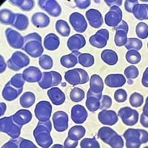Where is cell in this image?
I'll return each mask as SVG.
<instances>
[{
    "instance_id": "cell-1",
    "label": "cell",
    "mask_w": 148,
    "mask_h": 148,
    "mask_svg": "<svg viewBox=\"0 0 148 148\" xmlns=\"http://www.w3.org/2000/svg\"><path fill=\"white\" fill-rule=\"evenodd\" d=\"M52 124L50 120L39 121L34 130V136L37 145L41 147L47 148L52 145L53 139L51 136Z\"/></svg>"
},
{
    "instance_id": "cell-2",
    "label": "cell",
    "mask_w": 148,
    "mask_h": 148,
    "mask_svg": "<svg viewBox=\"0 0 148 148\" xmlns=\"http://www.w3.org/2000/svg\"><path fill=\"white\" fill-rule=\"evenodd\" d=\"M24 40L25 42L22 50L31 57H40L44 51L41 36L37 33H31L24 37Z\"/></svg>"
},
{
    "instance_id": "cell-3",
    "label": "cell",
    "mask_w": 148,
    "mask_h": 148,
    "mask_svg": "<svg viewBox=\"0 0 148 148\" xmlns=\"http://www.w3.org/2000/svg\"><path fill=\"white\" fill-rule=\"evenodd\" d=\"M123 136L126 140L127 148H138L148 141V133L142 129L129 128L125 130Z\"/></svg>"
},
{
    "instance_id": "cell-4",
    "label": "cell",
    "mask_w": 148,
    "mask_h": 148,
    "mask_svg": "<svg viewBox=\"0 0 148 148\" xmlns=\"http://www.w3.org/2000/svg\"><path fill=\"white\" fill-rule=\"evenodd\" d=\"M64 79L68 84L73 86L84 84L89 81L88 73L81 68H74L65 72Z\"/></svg>"
},
{
    "instance_id": "cell-5",
    "label": "cell",
    "mask_w": 148,
    "mask_h": 148,
    "mask_svg": "<svg viewBox=\"0 0 148 148\" xmlns=\"http://www.w3.org/2000/svg\"><path fill=\"white\" fill-rule=\"evenodd\" d=\"M22 126L18 125L14 121L13 117H3L0 119V130L6 133L13 138H18L20 136Z\"/></svg>"
},
{
    "instance_id": "cell-6",
    "label": "cell",
    "mask_w": 148,
    "mask_h": 148,
    "mask_svg": "<svg viewBox=\"0 0 148 148\" xmlns=\"http://www.w3.org/2000/svg\"><path fill=\"white\" fill-rule=\"evenodd\" d=\"M30 64V59L25 53L21 51H16L12 54L11 57L8 60L7 64L9 69L18 71L27 67Z\"/></svg>"
},
{
    "instance_id": "cell-7",
    "label": "cell",
    "mask_w": 148,
    "mask_h": 148,
    "mask_svg": "<svg viewBox=\"0 0 148 148\" xmlns=\"http://www.w3.org/2000/svg\"><path fill=\"white\" fill-rule=\"evenodd\" d=\"M62 76L56 71H49L42 73V78L38 82L39 86L42 89H47L54 86H58L62 82Z\"/></svg>"
},
{
    "instance_id": "cell-8",
    "label": "cell",
    "mask_w": 148,
    "mask_h": 148,
    "mask_svg": "<svg viewBox=\"0 0 148 148\" xmlns=\"http://www.w3.org/2000/svg\"><path fill=\"white\" fill-rule=\"evenodd\" d=\"M118 116L121 118L122 122L127 126H133L138 121L139 114L138 111L129 107H124L119 110Z\"/></svg>"
},
{
    "instance_id": "cell-9",
    "label": "cell",
    "mask_w": 148,
    "mask_h": 148,
    "mask_svg": "<svg viewBox=\"0 0 148 148\" xmlns=\"http://www.w3.org/2000/svg\"><path fill=\"white\" fill-rule=\"evenodd\" d=\"M34 113L39 121H47L51 119L52 106L49 101H41L36 106Z\"/></svg>"
},
{
    "instance_id": "cell-10",
    "label": "cell",
    "mask_w": 148,
    "mask_h": 148,
    "mask_svg": "<svg viewBox=\"0 0 148 148\" xmlns=\"http://www.w3.org/2000/svg\"><path fill=\"white\" fill-rule=\"evenodd\" d=\"M116 34L114 37V42L116 46H125L127 39V34L129 26L125 21L121 20V22L115 27Z\"/></svg>"
},
{
    "instance_id": "cell-11",
    "label": "cell",
    "mask_w": 148,
    "mask_h": 148,
    "mask_svg": "<svg viewBox=\"0 0 148 148\" xmlns=\"http://www.w3.org/2000/svg\"><path fill=\"white\" fill-rule=\"evenodd\" d=\"M5 35L9 45L14 49L22 48L24 45V37L16 30L8 27L5 30Z\"/></svg>"
},
{
    "instance_id": "cell-12",
    "label": "cell",
    "mask_w": 148,
    "mask_h": 148,
    "mask_svg": "<svg viewBox=\"0 0 148 148\" xmlns=\"http://www.w3.org/2000/svg\"><path fill=\"white\" fill-rule=\"evenodd\" d=\"M38 5L53 17H58L62 14V8L55 0H39Z\"/></svg>"
},
{
    "instance_id": "cell-13",
    "label": "cell",
    "mask_w": 148,
    "mask_h": 148,
    "mask_svg": "<svg viewBox=\"0 0 148 148\" xmlns=\"http://www.w3.org/2000/svg\"><path fill=\"white\" fill-rule=\"evenodd\" d=\"M109 39V31L107 29H101L98 30L96 34L90 37V44L95 47L101 49L107 45Z\"/></svg>"
},
{
    "instance_id": "cell-14",
    "label": "cell",
    "mask_w": 148,
    "mask_h": 148,
    "mask_svg": "<svg viewBox=\"0 0 148 148\" xmlns=\"http://www.w3.org/2000/svg\"><path fill=\"white\" fill-rule=\"evenodd\" d=\"M53 122L55 130L57 132H64L68 128L69 118L64 111H56L53 115Z\"/></svg>"
},
{
    "instance_id": "cell-15",
    "label": "cell",
    "mask_w": 148,
    "mask_h": 148,
    "mask_svg": "<svg viewBox=\"0 0 148 148\" xmlns=\"http://www.w3.org/2000/svg\"><path fill=\"white\" fill-rule=\"evenodd\" d=\"M69 22L74 30L77 33H84L88 28V23L85 18L78 12H74L70 15Z\"/></svg>"
},
{
    "instance_id": "cell-16",
    "label": "cell",
    "mask_w": 148,
    "mask_h": 148,
    "mask_svg": "<svg viewBox=\"0 0 148 148\" xmlns=\"http://www.w3.org/2000/svg\"><path fill=\"white\" fill-rule=\"evenodd\" d=\"M122 20V11L119 7H111L104 16V22L110 27H116Z\"/></svg>"
},
{
    "instance_id": "cell-17",
    "label": "cell",
    "mask_w": 148,
    "mask_h": 148,
    "mask_svg": "<svg viewBox=\"0 0 148 148\" xmlns=\"http://www.w3.org/2000/svg\"><path fill=\"white\" fill-rule=\"evenodd\" d=\"M99 121L104 125L113 126L118 122V115L114 110H102L98 115Z\"/></svg>"
},
{
    "instance_id": "cell-18",
    "label": "cell",
    "mask_w": 148,
    "mask_h": 148,
    "mask_svg": "<svg viewBox=\"0 0 148 148\" xmlns=\"http://www.w3.org/2000/svg\"><path fill=\"white\" fill-rule=\"evenodd\" d=\"M22 90H23V88H16L10 83V82H8L7 84H5L3 90H2V97H3L4 99L8 101H14L22 93Z\"/></svg>"
},
{
    "instance_id": "cell-19",
    "label": "cell",
    "mask_w": 148,
    "mask_h": 148,
    "mask_svg": "<svg viewBox=\"0 0 148 148\" xmlns=\"http://www.w3.org/2000/svg\"><path fill=\"white\" fill-rule=\"evenodd\" d=\"M86 18L91 27L99 28L103 24V17L99 10L94 8L89 9L86 11Z\"/></svg>"
},
{
    "instance_id": "cell-20",
    "label": "cell",
    "mask_w": 148,
    "mask_h": 148,
    "mask_svg": "<svg viewBox=\"0 0 148 148\" xmlns=\"http://www.w3.org/2000/svg\"><path fill=\"white\" fill-rule=\"evenodd\" d=\"M88 113L84 107L80 104L74 105L71 109V119L76 124H82L88 119Z\"/></svg>"
},
{
    "instance_id": "cell-21",
    "label": "cell",
    "mask_w": 148,
    "mask_h": 148,
    "mask_svg": "<svg viewBox=\"0 0 148 148\" xmlns=\"http://www.w3.org/2000/svg\"><path fill=\"white\" fill-rule=\"evenodd\" d=\"M102 96V93L95 94L90 90H88L87 92V100H86V107L90 112L94 113L100 108V100Z\"/></svg>"
},
{
    "instance_id": "cell-22",
    "label": "cell",
    "mask_w": 148,
    "mask_h": 148,
    "mask_svg": "<svg viewBox=\"0 0 148 148\" xmlns=\"http://www.w3.org/2000/svg\"><path fill=\"white\" fill-rule=\"evenodd\" d=\"M86 45V40L84 36L82 34H76L73 35L68 39L67 42V45L70 51L74 52L78 51L82 47H84Z\"/></svg>"
},
{
    "instance_id": "cell-23",
    "label": "cell",
    "mask_w": 148,
    "mask_h": 148,
    "mask_svg": "<svg viewBox=\"0 0 148 148\" xmlns=\"http://www.w3.org/2000/svg\"><path fill=\"white\" fill-rule=\"evenodd\" d=\"M42 73L40 70L35 66H30V67L26 68L22 73L25 82L30 83L39 82L42 78Z\"/></svg>"
},
{
    "instance_id": "cell-24",
    "label": "cell",
    "mask_w": 148,
    "mask_h": 148,
    "mask_svg": "<svg viewBox=\"0 0 148 148\" xmlns=\"http://www.w3.org/2000/svg\"><path fill=\"white\" fill-rule=\"evenodd\" d=\"M37 147L32 141L23 138H16L10 139L5 143L2 148H36Z\"/></svg>"
},
{
    "instance_id": "cell-25",
    "label": "cell",
    "mask_w": 148,
    "mask_h": 148,
    "mask_svg": "<svg viewBox=\"0 0 148 148\" xmlns=\"http://www.w3.org/2000/svg\"><path fill=\"white\" fill-rule=\"evenodd\" d=\"M104 83L110 88H119L126 83V79L122 74H110L104 79Z\"/></svg>"
},
{
    "instance_id": "cell-26",
    "label": "cell",
    "mask_w": 148,
    "mask_h": 148,
    "mask_svg": "<svg viewBox=\"0 0 148 148\" xmlns=\"http://www.w3.org/2000/svg\"><path fill=\"white\" fill-rule=\"evenodd\" d=\"M47 96L55 105H61L65 101V94L57 87L51 88L47 91Z\"/></svg>"
},
{
    "instance_id": "cell-27",
    "label": "cell",
    "mask_w": 148,
    "mask_h": 148,
    "mask_svg": "<svg viewBox=\"0 0 148 148\" xmlns=\"http://www.w3.org/2000/svg\"><path fill=\"white\" fill-rule=\"evenodd\" d=\"M50 18L42 12L35 13L31 17V22L37 28H45L50 25Z\"/></svg>"
},
{
    "instance_id": "cell-28",
    "label": "cell",
    "mask_w": 148,
    "mask_h": 148,
    "mask_svg": "<svg viewBox=\"0 0 148 148\" xmlns=\"http://www.w3.org/2000/svg\"><path fill=\"white\" fill-rule=\"evenodd\" d=\"M13 119L18 125L23 126V125L28 124L32 119V113L28 110H19L16 113L12 116Z\"/></svg>"
},
{
    "instance_id": "cell-29",
    "label": "cell",
    "mask_w": 148,
    "mask_h": 148,
    "mask_svg": "<svg viewBox=\"0 0 148 148\" xmlns=\"http://www.w3.org/2000/svg\"><path fill=\"white\" fill-rule=\"evenodd\" d=\"M90 90L95 94L102 93L104 90V82L101 76L98 74L92 75L90 79Z\"/></svg>"
},
{
    "instance_id": "cell-30",
    "label": "cell",
    "mask_w": 148,
    "mask_h": 148,
    "mask_svg": "<svg viewBox=\"0 0 148 148\" xmlns=\"http://www.w3.org/2000/svg\"><path fill=\"white\" fill-rule=\"evenodd\" d=\"M80 53L79 51H74L71 53L64 55L60 59V64L66 68H72L78 63V56Z\"/></svg>"
},
{
    "instance_id": "cell-31",
    "label": "cell",
    "mask_w": 148,
    "mask_h": 148,
    "mask_svg": "<svg viewBox=\"0 0 148 148\" xmlns=\"http://www.w3.org/2000/svg\"><path fill=\"white\" fill-rule=\"evenodd\" d=\"M60 45L59 38L55 34H48L45 38L44 46L45 48L49 51H56Z\"/></svg>"
},
{
    "instance_id": "cell-32",
    "label": "cell",
    "mask_w": 148,
    "mask_h": 148,
    "mask_svg": "<svg viewBox=\"0 0 148 148\" xmlns=\"http://www.w3.org/2000/svg\"><path fill=\"white\" fill-rule=\"evenodd\" d=\"M132 14L140 21L147 20L148 18V5L147 4H137L133 7Z\"/></svg>"
},
{
    "instance_id": "cell-33",
    "label": "cell",
    "mask_w": 148,
    "mask_h": 148,
    "mask_svg": "<svg viewBox=\"0 0 148 148\" xmlns=\"http://www.w3.org/2000/svg\"><path fill=\"white\" fill-rule=\"evenodd\" d=\"M11 25L21 31L27 30L29 26L28 17L25 14H15V18Z\"/></svg>"
},
{
    "instance_id": "cell-34",
    "label": "cell",
    "mask_w": 148,
    "mask_h": 148,
    "mask_svg": "<svg viewBox=\"0 0 148 148\" xmlns=\"http://www.w3.org/2000/svg\"><path fill=\"white\" fill-rule=\"evenodd\" d=\"M101 59L106 64L113 66L118 62L119 58L116 51L110 50V49H106L101 52Z\"/></svg>"
},
{
    "instance_id": "cell-35",
    "label": "cell",
    "mask_w": 148,
    "mask_h": 148,
    "mask_svg": "<svg viewBox=\"0 0 148 148\" xmlns=\"http://www.w3.org/2000/svg\"><path fill=\"white\" fill-rule=\"evenodd\" d=\"M85 133L86 130L84 127L81 126V125H76V126L72 127L69 130L67 137L72 140L79 141V139H81L84 137Z\"/></svg>"
},
{
    "instance_id": "cell-36",
    "label": "cell",
    "mask_w": 148,
    "mask_h": 148,
    "mask_svg": "<svg viewBox=\"0 0 148 148\" xmlns=\"http://www.w3.org/2000/svg\"><path fill=\"white\" fill-rule=\"evenodd\" d=\"M36 101V96L33 92L27 91L21 96L19 99V103L21 106L24 108H29L32 107Z\"/></svg>"
},
{
    "instance_id": "cell-37",
    "label": "cell",
    "mask_w": 148,
    "mask_h": 148,
    "mask_svg": "<svg viewBox=\"0 0 148 148\" xmlns=\"http://www.w3.org/2000/svg\"><path fill=\"white\" fill-rule=\"evenodd\" d=\"M116 132L109 127H103L98 131V137L105 144H108V141L113 138V136L116 134Z\"/></svg>"
},
{
    "instance_id": "cell-38",
    "label": "cell",
    "mask_w": 148,
    "mask_h": 148,
    "mask_svg": "<svg viewBox=\"0 0 148 148\" xmlns=\"http://www.w3.org/2000/svg\"><path fill=\"white\" fill-rule=\"evenodd\" d=\"M10 3L18 7L23 11L29 12L32 10L35 5L34 0H10Z\"/></svg>"
},
{
    "instance_id": "cell-39",
    "label": "cell",
    "mask_w": 148,
    "mask_h": 148,
    "mask_svg": "<svg viewBox=\"0 0 148 148\" xmlns=\"http://www.w3.org/2000/svg\"><path fill=\"white\" fill-rule=\"evenodd\" d=\"M14 18H15V14H14L9 9L3 8L0 10V22L2 25H12Z\"/></svg>"
},
{
    "instance_id": "cell-40",
    "label": "cell",
    "mask_w": 148,
    "mask_h": 148,
    "mask_svg": "<svg viewBox=\"0 0 148 148\" xmlns=\"http://www.w3.org/2000/svg\"><path fill=\"white\" fill-rule=\"evenodd\" d=\"M56 30L62 36L67 37L71 34V28L66 21L63 19H59L56 22Z\"/></svg>"
},
{
    "instance_id": "cell-41",
    "label": "cell",
    "mask_w": 148,
    "mask_h": 148,
    "mask_svg": "<svg viewBox=\"0 0 148 148\" xmlns=\"http://www.w3.org/2000/svg\"><path fill=\"white\" fill-rule=\"evenodd\" d=\"M78 62L84 67H90L94 64V57L90 53H80L78 56Z\"/></svg>"
},
{
    "instance_id": "cell-42",
    "label": "cell",
    "mask_w": 148,
    "mask_h": 148,
    "mask_svg": "<svg viewBox=\"0 0 148 148\" xmlns=\"http://www.w3.org/2000/svg\"><path fill=\"white\" fill-rule=\"evenodd\" d=\"M143 45V43L139 39L136 38H127L126 44L125 45V47L128 51L130 50H134V51H139Z\"/></svg>"
},
{
    "instance_id": "cell-43",
    "label": "cell",
    "mask_w": 148,
    "mask_h": 148,
    "mask_svg": "<svg viewBox=\"0 0 148 148\" xmlns=\"http://www.w3.org/2000/svg\"><path fill=\"white\" fill-rule=\"evenodd\" d=\"M85 93L82 89L79 88H73L70 92V98L73 102H79L84 99Z\"/></svg>"
},
{
    "instance_id": "cell-44",
    "label": "cell",
    "mask_w": 148,
    "mask_h": 148,
    "mask_svg": "<svg viewBox=\"0 0 148 148\" xmlns=\"http://www.w3.org/2000/svg\"><path fill=\"white\" fill-rule=\"evenodd\" d=\"M126 60L127 61V62L130 63V64H138L141 61V56L139 52L137 51H134V50H130L127 52L126 56Z\"/></svg>"
},
{
    "instance_id": "cell-45",
    "label": "cell",
    "mask_w": 148,
    "mask_h": 148,
    "mask_svg": "<svg viewBox=\"0 0 148 148\" xmlns=\"http://www.w3.org/2000/svg\"><path fill=\"white\" fill-rule=\"evenodd\" d=\"M39 65L44 70H49L53 66V61L50 56L47 54H43L39 59Z\"/></svg>"
},
{
    "instance_id": "cell-46",
    "label": "cell",
    "mask_w": 148,
    "mask_h": 148,
    "mask_svg": "<svg viewBox=\"0 0 148 148\" xmlns=\"http://www.w3.org/2000/svg\"><path fill=\"white\" fill-rule=\"evenodd\" d=\"M137 36L141 39H145L148 36V26L145 22H139L136 27Z\"/></svg>"
},
{
    "instance_id": "cell-47",
    "label": "cell",
    "mask_w": 148,
    "mask_h": 148,
    "mask_svg": "<svg viewBox=\"0 0 148 148\" xmlns=\"http://www.w3.org/2000/svg\"><path fill=\"white\" fill-rule=\"evenodd\" d=\"M129 101L130 104H131L133 108H139L143 104L144 97L138 92H133L130 97Z\"/></svg>"
},
{
    "instance_id": "cell-48",
    "label": "cell",
    "mask_w": 148,
    "mask_h": 148,
    "mask_svg": "<svg viewBox=\"0 0 148 148\" xmlns=\"http://www.w3.org/2000/svg\"><path fill=\"white\" fill-rule=\"evenodd\" d=\"M80 147L82 148H99L100 145L95 138H85L81 141Z\"/></svg>"
},
{
    "instance_id": "cell-49",
    "label": "cell",
    "mask_w": 148,
    "mask_h": 148,
    "mask_svg": "<svg viewBox=\"0 0 148 148\" xmlns=\"http://www.w3.org/2000/svg\"><path fill=\"white\" fill-rule=\"evenodd\" d=\"M108 145L113 148H122L124 147V140L122 139L121 136L116 133L113 137L108 141Z\"/></svg>"
},
{
    "instance_id": "cell-50",
    "label": "cell",
    "mask_w": 148,
    "mask_h": 148,
    "mask_svg": "<svg viewBox=\"0 0 148 148\" xmlns=\"http://www.w3.org/2000/svg\"><path fill=\"white\" fill-rule=\"evenodd\" d=\"M124 73H125V76L127 78V79H136L138 76L139 71L136 66L130 65L125 68Z\"/></svg>"
},
{
    "instance_id": "cell-51",
    "label": "cell",
    "mask_w": 148,
    "mask_h": 148,
    "mask_svg": "<svg viewBox=\"0 0 148 148\" xmlns=\"http://www.w3.org/2000/svg\"><path fill=\"white\" fill-rule=\"evenodd\" d=\"M10 83H11L14 87L17 88H23V86L25 82V80L24 79L22 73L15 74L10 79Z\"/></svg>"
},
{
    "instance_id": "cell-52",
    "label": "cell",
    "mask_w": 148,
    "mask_h": 148,
    "mask_svg": "<svg viewBox=\"0 0 148 148\" xmlns=\"http://www.w3.org/2000/svg\"><path fill=\"white\" fill-rule=\"evenodd\" d=\"M114 99L118 103L125 102L127 99V92L124 89H119L114 92Z\"/></svg>"
},
{
    "instance_id": "cell-53",
    "label": "cell",
    "mask_w": 148,
    "mask_h": 148,
    "mask_svg": "<svg viewBox=\"0 0 148 148\" xmlns=\"http://www.w3.org/2000/svg\"><path fill=\"white\" fill-rule=\"evenodd\" d=\"M112 106V99L110 96L108 95H104L101 96V100H100V110H107L109 109Z\"/></svg>"
},
{
    "instance_id": "cell-54",
    "label": "cell",
    "mask_w": 148,
    "mask_h": 148,
    "mask_svg": "<svg viewBox=\"0 0 148 148\" xmlns=\"http://www.w3.org/2000/svg\"><path fill=\"white\" fill-rule=\"evenodd\" d=\"M74 2L76 3V7L79 9L88 8L91 3L90 0H75Z\"/></svg>"
},
{
    "instance_id": "cell-55",
    "label": "cell",
    "mask_w": 148,
    "mask_h": 148,
    "mask_svg": "<svg viewBox=\"0 0 148 148\" xmlns=\"http://www.w3.org/2000/svg\"><path fill=\"white\" fill-rule=\"evenodd\" d=\"M137 4H138V0H126L125 2V10L128 13H132L133 7Z\"/></svg>"
},
{
    "instance_id": "cell-56",
    "label": "cell",
    "mask_w": 148,
    "mask_h": 148,
    "mask_svg": "<svg viewBox=\"0 0 148 148\" xmlns=\"http://www.w3.org/2000/svg\"><path fill=\"white\" fill-rule=\"evenodd\" d=\"M79 141L72 140L67 137L64 142V148H75L77 147Z\"/></svg>"
},
{
    "instance_id": "cell-57",
    "label": "cell",
    "mask_w": 148,
    "mask_h": 148,
    "mask_svg": "<svg viewBox=\"0 0 148 148\" xmlns=\"http://www.w3.org/2000/svg\"><path fill=\"white\" fill-rule=\"evenodd\" d=\"M104 2L110 8L113 6L119 7L122 5V0H104Z\"/></svg>"
},
{
    "instance_id": "cell-58",
    "label": "cell",
    "mask_w": 148,
    "mask_h": 148,
    "mask_svg": "<svg viewBox=\"0 0 148 148\" xmlns=\"http://www.w3.org/2000/svg\"><path fill=\"white\" fill-rule=\"evenodd\" d=\"M141 83H142L144 87L148 88V67H147L145 71L144 72L143 76L141 79Z\"/></svg>"
},
{
    "instance_id": "cell-59",
    "label": "cell",
    "mask_w": 148,
    "mask_h": 148,
    "mask_svg": "<svg viewBox=\"0 0 148 148\" xmlns=\"http://www.w3.org/2000/svg\"><path fill=\"white\" fill-rule=\"evenodd\" d=\"M140 123L145 127H148V116L145 115V113H142L140 117Z\"/></svg>"
},
{
    "instance_id": "cell-60",
    "label": "cell",
    "mask_w": 148,
    "mask_h": 148,
    "mask_svg": "<svg viewBox=\"0 0 148 148\" xmlns=\"http://www.w3.org/2000/svg\"><path fill=\"white\" fill-rule=\"evenodd\" d=\"M6 69V63L5 62L3 56L2 55H0V73H3Z\"/></svg>"
},
{
    "instance_id": "cell-61",
    "label": "cell",
    "mask_w": 148,
    "mask_h": 148,
    "mask_svg": "<svg viewBox=\"0 0 148 148\" xmlns=\"http://www.w3.org/2000/svg\"><path fill=\"white\" fill-rule=\"evenodd\" d=\"M6 109H7V105H6V104L4 102L0 103V116H4Z\"/></svg>"
},
{
    "instance_id": "cell-62",
    "label": "cell",
    "mask_w": 148,
    "mask_h": 148,
    "mask_svg": "<svg viewBox=\"0 0 148 148\" xmlns=\"http://www.w3.org/2000/svg\"><path fill=\"white\" fill-rule=\"evenodd\" d=\"M143 113H145V115H147L148 116V103H147V99H146V103H145V105L143 108Z\"/></svg>"
},
{
    "instance_id": "cell-63",
    "label": "cell",
    "mask_w": 148,
    "mask_h": 148,
    "mask_svg": "<svg viewBox=\"0 0 148 148\" xmlns=\"http://www.w3.org/2000/svg\"><path fill=\"white\" fill-rule=\"evenodd\" d=\"M53 148H56V147H64V146H62V145H56L55 146H53L52 147Z\"/></svg>"
},
{
    "instance_id": "cell-64",
    "label": "cell",
    "mask_w": 148,
    "mask_h": 148,
    "mask_svg": "<svg viewBox=\"0 0 148 148\" xmlns=\"http://www.w3.org/2000/svg\"><path fill=\"white\" fill-rule=\"evenodd\" d=\"M62 85H63V87H65L66 84H65V83H62Z\"/></svg>"
}]
</instances>
